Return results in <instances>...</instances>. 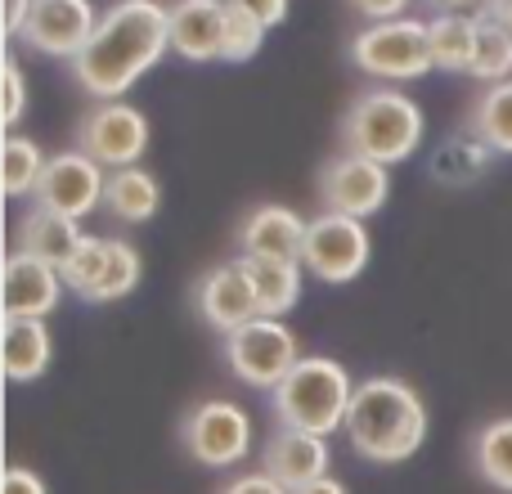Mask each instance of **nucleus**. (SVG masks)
Returning a JSON list of instances; mask_svg holds the SVG:
<instances>
[{
    "instance_id": "12",
    "label": "nucleus",
    "mask_w": 512,
    "mask_h": 494,
    "mask_svg": "<svg viewBox=\"0 0 512 494\" xmlns=\"http://www.w3.org/2000/svg\"><path fill=\"white\" fill-rule=\"evenodd\" d=\"M95 27L99 18L90 0H32V14H27L18 41L36 54H50V59H77L95 36Z\"/></svg>"
},
{
    "instance_id": "7",
    "label": "nucleus",
    "mask_w": 512,
    "mask_h": 494,
    "mask_svg": "<svg viewBox=\"0 0 512 494\" xmlns=\"http://www.w3.org/2000/svg\"><path fill=\"white\" fill-rule=\"evenodd\" d=\"M180 441L203 468H239L252 454V418L234 400H203L185 414Z\"/></svg>"
},
{
    "instance_id": "34",
    "label": "nucleus",
    "mask_w": 512,
    "mask_h": 494,
    "mask_svg": "<svg viewBox=\"0 0 512 494\" xmlns=\"http://www.w3.org/2000/svg\"><path fill=\"white\" fill-rule=\"evenodd\" d=\"M5 494H50V490H45V481L36 477L32 468H18L14 463V468L5 472Z\"/></svg>"
},
{
    "instance_id": "24",
    "label": "nucleus",
    "mask_w": 512,
    "mask_h": 494,
    "mask_svg": "<svg viewBox=\"0 0 512 494\" xmlns=\"http://www.w3.org/2000/svg\"><path fill=\"white\" fill-rule=\"evenodd\" d=\"M468 131L477 135V140H486L495 153L512 158V81H499V86L481 90L468 113Z\"/></svg>"
},
{
    "instance_id": "3",
    "label": "nucleus",
    "mask_w": 512,
    "mask_h": 494,
    "mask_svg": "<svg viewBox=\"0 0 512 494\" xmlns=\"http://www.w3.org/2000/svg\"><path fill=\"white\" fill-rule=\"evenodd\" d=\"M355 400V382L328 355H301V364L270 391V409L279 427L288 432H310V436H333L346 432V414Z\"/></svg>"
},
{
    "instance_id": "22",
    "label": "nucleus",
    "mask_w": 512,
    "mask_h": 494,
    "mask_svg": "<svg viewBox=\"0 0 512 494\" xmlns=\"http://www.w3.org/2000/svg\"><path fill=\"white\" fill-rule=\"evenodd\" d=\"M252 279L256 310L261 319H283L301 301V261H261V256H239Z\"/></svg>"
},
{
    "instance_id": "10",
    "label": "nucleus",
    "mask_w": 512,
    "mask_h": 494,
    "mask_svg": "<svg viewBox=\"0 0 512 494\" xmlns=\"http://www.w3.org/2000/svg\"><path fill=\"white\" fill-rule=\"evenodd\" d=\"M391 194V167L369 158H355V153H342V158L324 162L319 171V198H324L328 212L351 216V221H369L387 207Z\"/></svg>"
},
{
    "instance_id": "31",
    "label": "nucleus",
    "mask_w": 512,
    "mask_h": 494,
    "mask_svg": "<svg viewBox=\"0 0 512 494\" xmlns=\"http://www.w3.org/2000/svg\"><path fill=\"white\" fill-rule=\"evenodd\" d=\"M23 108H27V81H23V68H18V59L9 54V59H5V122L18 126Z\"/></svg>"
},
{
    "instance_id": "17",
    "label": "nucleus",
    "mask_w": 512,
    "mask_h": 494,
    "mask_svg": "<svg viewBox=\"0 0 512 494\" xmlns=\"http://www.w3.org/2000/svg\"><path fill=\"white\" fill-rule=\"evenodd\" d=\"M225 23H230V0H176L171 5V50L189 63L221 59Z\"/></svg>"
},
{
    "instance_id": "9",
    "label": "nucleus",
    "mask_w": 512,
    "mask_h": 494,
    "mask_svg": "<svg viewBox=\"0 0 512 494\" xmlns=\"http://www.w3.org/2000/svg\"><path fill=\"white\" fill-rule=\"evenodd\" d=\"M373 256L369 230L364 221H351V216L337 212H319L315 221L306 225V247H301V265L315 274L319 283H351L364 274Z\"/></svg>"
},
{
    "instance_id": "16",
    "label": "nucleus",
    "mask_w": 512,
    "mask_h": 494,
    "mask_svg": "<svg viewBox=\"0 0 512 494\" xmlns=\"http://www.w3.org/2000/svg\"><path fill=\"white\" fill-rule=\"evenodd\" d=\"M306 225L292 207L283 203H261L243 216L239 225V247L243 256H261V261H301L306 247Z\"/></svg>"
},
{
    "instance_id": "5",
    "label": "nucleus",
    "mask_w": 512,
    "mask_h": 494,
    "mask_svg": "<svg viewBox=\"0 0 512 494\" xmlns=\"http://www.w3.org/2000/svg\"><path fill=\"white\" fill-rule=\"evenodd\" d=\"M351 63L373 81H418L436 68L427 23L418 18H391V23H369L351 36Z\"/></svg>"
},
{
    "instance_id": "14",
    "label": "nucleus",
    "mask_w": 512,
    "mask_h": 494,
    "mask_svg": "<svg viewBox=\"0 0 512 494\" xmlns=\"http://www.w3.org/2000/svg\"><path fill=\"white\" fill-rule=\"evenodd\" d=\"M328 463H333V450H328L324 436L288 432V427H279L261 450V472L279 481L288 494L310 486V481H319V477H328Z\"/></svg>"
},
{
    "instance_id": "32",
    "label": "nucleus",
    "mask_w": 512,
    "mask_h": 494,
    "mask_svg": "<svg viewBox=\"0 0 512 494\" xmlns=\"http://www.w3.org/2000/svg\"><path fill=\"white\" fill-rule=\"evenodd\" d=\"M230 5L248 9L256 23H265V27H279L288 18V0H230Z\"/></svg>"
},
{
    "instance_id": "39",
    "label": "nucleus",
    "mask_w": 512,
    "mask_h": 494,
    "mask_svg": "<svg viewBox=\"0 0 512 494\" xmlns=\"http://www.w3.org/2000/svg\"><path fill=\"white\" fill-rule=\"evenodd\" d=\"M441 9H450V14H481L486 9V0H436Z\"/></svg>"
},
{
    "instance_id": "15",
    "label": "nucleus",
    "mask_w": 512,
    "mask_h": 494,
    "mask_svg": "<svg viewBox=\"0 0 512 494\" xmlns=\"http://www.w3.org/2000/svg\"><path fill=\"white\" fill-rule=\"evenodd\" d=\"M63 274L27 252H9L5 261V319H45L63 297Z\"/></svg>"
},
{
    "instance_id": "20",
    "label": "nucleus",
    "mask_w": 512,
    "mask_h": 494,
    "mask_svg": "<svg viewBox=\"0 0 512 494\" xmlns=\"http://www.w3.org/2000/svg\"><path fill=\"white\" fill-rule=\"evenodd\" d=\"M0 351H5L9 382H36V378H45V369L54 360V337L45 328V319H5Z\"/></svg>"
},
{
    "instance_id": "38",
    "label": "nucleus",
    "mask_w": 512,
    "mask_h": 494,
    "mask_svg": "<svg viewBox=\"0 0 512 494\" xmlns=\"http://www.w3.org/2000/svg\"><path fill=\"white\" fill-rule=\"evenodd\" d=\"M481 14H490L495 23H504L512 32V0H486V9H481Z\"/></svg>"
},
{
    "instance_id": "35",
    "label": "nucleus",
    "mask_w": 512,
    "mask_h": 494,
    "mask_svg": "<svg viewBox=\"0 0 512 494\" xmlns=\"http://www.w3.org/2000/svg\"><path fill=\"white\" fill-rule=\"evenodd\" d=\"M355 9H360L364 18H373V23H391V18L405 14L409 0H351Z\"/></svg>"
},
{
    "instance_id": "2",
    "label": "nucleus",
    "mask_w": 512,
    "mask_h": 494,
    "mask_svg": "<svg viewBox=\"0 0 512 494\" xmlns=\"http://www.w3.org/2000/svg\"><path fill=\"white\" fill-rule=\"evenodd\" d=\"M346 441L369 463H405L427 441V405L405 378H364L346 414Z\"/></svg>"
},
{
    "instance_id": "21",
    "label": "nucleus",
    "mask_w": 512,
    "mask_h": 494,
    "mask_svg": "<svg viewBox=\"0 0 512 494\" xmlns=\"http://www.w3.org/2000/svg\"><path fill=\"white\" fill-rule=\"evenodd\" d=\"M104 207L113 221L122 225H144L158 216L162 207V185L153 171L144 167H122V171H108V189H104Z\"/></svg>"
},
{
    "instance_id": "23",
    "label": "nucleus",
    "mask_w": 512,
    "mask_h": 494,
    "mask_svg": "<svg viewBox=\"0 0 512 494\" xmlns=\"http://www.w3.org/2000/svg\"><path fill=\"white\" fill-rule=\"evenodd\" d=\"M427 41H432V63L441 72H468L472 54H477V14H441L427 23Z\"/></svg>"
},
{
    "instance_id": "19",
    "label": "nucleus",
    "mask_w": 512,
    "mask_h": 494,
    "mask_svg": "<svg viewBox=\"0 0 512 494\" xmlns=\"http://www.w3.org/2000/svg\"><path fill=\"white\" fill-rule=\"evenodd\" d=\"M86 239H90V234H81L77 221L54 216V212H45V207H32V212L18 221V252L36 256V261L54 265V270H63Z\"/></svg>"
},
{
    "instance_id": "18",
    "label": "nucleus",
    "mask_w": 512,
    "mask_h": 494,
    "mask_svg": "<svg viewBox=\"0 0 512 494\" xmlns=\"http://www.w3.org/2000/svg\"><path fill=\"white\" fill-rule=\"evenodd\" d=\"M499 153L490 149L486 140H477L472 131H454L445 135L441 144L432 149V162H427V180L441 189H468V185H481L490 176Z\"/></svg>"
},
{
    "instance_id": "8",
    "label": "nucleus",
    "mask_w": 512,
    "mask_h": 494,
    "mask_svg": "<svg viewBox=\"0 0 512 494\" xmlns=\"http://www.w3.org/2000/svg\"><path fill=\"white\" fill-rule=\"evenodd\" d=\"M77 149L86 158H95L104 171L140 167L144 149H149V117L126 99L95 104L77 126Z\"/></svg>"
},
{
    "instance_id": "40",
    "label": "nucleus",
    "mask_w": 512,
    "mask_h": 494,
    "mask_svg": "<svg viewBox=\"0 0 512 494\" xmlns=\"http://www.w3.org/2000/svg\"><path fill=\"white\" fill-rule=\"evenodd\" d=\"M427 5H436V0H427Z\"/></svg>"
},
{
    "instance_id": "36",
    "label": "nucleus",
    "mask_w": 512,
    "mask_h": 494,
    "mask_svg": "<svg viewBox=\"0 0 512 494\" xmlns=\"http://www.w3.org/2000/svg\"><path fill=\"white\" fill-rule=\"evenodd\" d=\"M27 14H32V0H5V36L18 41L27 27Z\"/></svg>"
},
{
    "instance_id": "6",
    "label": "nucleus",
    "mask_w": 512,
    "mask_h": 494,
    "mask_svg": "<svg viewBox=\"0 0 512 494\" xmlns=\"http://www.w3.org/2000/svg\"><path fill=\"white\" fill-rule=\"evenodd\" d=\"M225 364L239 382L256 391H274L301 364V346L283 319H252L225 337Z\"/></svg>"
},
{
    "instance_id": "4",
    "label": "nucleus",
    "mask_w": 512,
    "mask_h": 494,
    "mask_svg": "<svg viewBox=\"0 0 512 494\" xmlns=\"http://www.w3.org/2000/svg\"><path fill=\"white\" fill-rule=\"evenodd\" d=\"M427 117L400 90H364L360 99H351L342 117V144L355 158L382 162V167H396L409 162L423 144Z\"/></svg>"
},
{
    "instance_id": "30",
    "label": "nucleus",
    "mask_w": 512,
    "mask_h": 494,
    "mask_svg": "<svg viewBox=\"0 0 512 494\" xmlns=\"http://www.w3.org/2000/svg\"><path fill=\"white\" fill-rule=\"evenodd\" d=\"M265 32H270V27L256 23L248 9L230 5V23H225V50H221V59L225 63H248V59H256V54H261V45H265Z\"/></svg>"
},
{
    "instance_id": "13",
    "label": "nucleus",
    "mask_w": 512,
    "mask_h": 494,
    "mask_svg": "<svg viewBox=\"0 0 512 494\" xmlns=\"http://www.w3.org/2000/svg\"><path fill=\"white\" fill-rule=\"evenodd\" d=\"M194 310H198V319L221 337L239 333L243 324L261 319L243 261H225V265H216V270H207L203 279L194 283Z\"/></svg>"
},
{
    "instance_id": "29",
    "label": "nucleus",
    "mask_w": 512,
    "mask_h": 494,
    "mask_svg": "<svg viewBox=\"0 0 512 494\" xmlns=\"http://www.w3.org/2000/svg\"><path fill=\"white\" fill-rule=\"evenodd\" d=\"M108 252H113V239H86L77 247V256H72L68 265H63V283H68L72 292H77L81 301L95 292V283L104 279V270H108Z\"/></svg>"
},
{
    "instance_id": "25",
    "label": "nucleus",
    "mask_w": 512,
    "mask_h": 494,
    "mask_svg": "<svg viewBox=\"0 0 512 494\" xmlns=\"http://www.w3.org/2000/svg\"><path fill=\"white\" fill-rule=\"evenodd\" d=\"M468 77L486 81V86L512 81V32L490 14H477V54H472Z\"/></svg>"
},
{
    "instance_id": "26",
    "label": "nucleus",
    "mask_w": 512,
    "mask_h": 494,
    "mask_svg": "<svg viewBox=\"0 0 512 494\" xmlns=\"http://www.w3.org/2000/svg\"><path fill=\"white\" fill-rule=\"evenodd\" d=\"M472 463L495 490L512 494V418H495L472 441Z\"/></svg>"
},
{
    "instance_id": "1",
    "label": "nucleus",
    "mask_w": 512,
    "mask_h": 494,
    "mask_svg": "<svg viewBox=\"0 0 512 494\" xmlns=\"http://www.w3.org/2000/svg\"><path fill=\"white\" fill-rule=\"evenodd\" d=\"M167 50H171V5H158V0H117V5H108L99 14L95 36L72 59V77L99 104H113Z\"/></svg>"
},
{
    "instance_id": "27",
    "label": "nucleus",
    "mask_w": 512,
    "mask_h": 494,
    "mask_svg": "<svg viewBox=\"0 0 512 494\" xmlns=\"http://www.w3.org/2000/svg\"><path fill=\"white\" fill-rule=\"evenodd\" d=\"M45 167H50V158L41 153V144L36 140H27V135H9L5 140V153H0V176H5V194L9 198L36 194Z\"/></svg>"
},
{
    "instance_id": "11",
    "label": "nucleus",
    "mask_w": 512,
    "mask_h": 494,
    "mask_svg": "<svg viewBox=\"0 0 512 494\" xmlns=\"http://www.w3.org/2000/svg\"><path fill=\"white\" fill-rule=\"evenodd\" d=\"M104 189H108V171L81 149H68L59 158H50V167H45L41 185H36V207L81 221L95 207H104Z\"/></svg>"
},
{
    "instance_id": "28",
    "label": "nucleus",
    "mask_w": 512,
    "mask_h": 494,
    "mask_svg": "<svg viewBox=\"0 0 512 494\" xmlns=\"http://www.w3.org/2000/svg\"><path fill=\"white\" fill-rule=\"evenodd\" d=\"M140 274H144V261L140 252H135V243L126 239H113V252H108V270L104 279L95 283V292H90V306H108V301H122L131 297L135 288H140Z\"/></svg>"
},
{
    "instance_id": "37",
    "label": "nucleus",
    "mask_w": 512,
    "mask_h": 494,
    "mask_svg": "<svg viewBox=\"0 0 512 494\" xmlns=\"http://www.w3.org/2000/svg\"><path fill=\"white\" fill-rule=\"evenodd\" d=\"M292 494H351V490H346L337 477H319V481H310V486H301V490H292Z\"/></svg>"
},
{
    "instance_id": "33",
    "label": "nucleus",
    "mask_w": 512,
    "mask_h": 494,
    "mask_svg": "<svg viewBox=\"0 0 512 494\" xmlns=\"http://www.w3.org/2000/svg\"><path fill=\"white\" fill-rule=\"evenodd\" d=\"M221 494H288V490H283L274 477H265V472H243V477H234Z\"/></svg>"
}]
</instances>
